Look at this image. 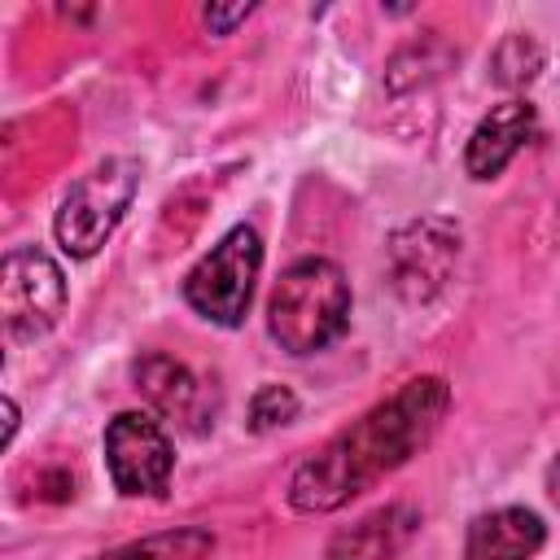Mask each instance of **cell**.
I'll list each match as a JSON object with an SVG mask.
<instances>
[{
	"instance_id": "obj_1",
	"label": "cell",
	"mask_w": 560,
	"mask_h": 560,
	"mask_svg": "<svg viewBox=\"0 0 560 560\" xmlns=\"http://www.w3.org/2000/svg\"><path fill=\"white\" fill-rule=\"evenodd\" d=\"M451 411V385L442 376H411L385 402L363 411L354 424L332 433L289 477V508L324 516L346 508L354 494L420 455Z\"/></svg>"
},
{
	"instance_id": "obj_2",
	"label": "cell",
	"mask_w": 560,
	"mask_h": 560,
	"mask_svg": "<svg viewBox=\"0 0 560 560\" xmlns=\"http://www.w3.org/2000/svg\"><path fill=\"white\" fill-rule=\"evenodd\" d=\"M350 328V280L328 258L293 262L267 298V332L289 354L328 350Z\"/></svg>"
},
{
	"instance_id": "obj_3",
	"label": "cell",
	"mask_w": 560,
	"mask_h": 560,
	"mask_svg": "<svg viewBox=\"0 0 560 560\" xmlns=\"http://www.w3.org/2000/svg\"><path fill=\"white\" fill-rule=\"evenodd\" d=\"M136 188H140V162H131V158L96 162L88 175H79L70 184V192L57 206V219H52L57 245L70 258H92L109 241L118 219L127 214Z\"/></svg>"
},
{
	"instance_id": "obj_4",
	"label": "cell",
	"mask_w": 560,
	"mask_h": 560,
	"mask_svg": "<svg viewBox=\"0 0 560 560\" xmlns=\"http://www.w3.org/2000/svg\"><path fill=\"white\" fill-rule=\"evenodd\" d=\"M262 267V236L245 223H236L219 245H210V254L184 276V302L219 324V328H236L249 311L254 298V280Z\"/></svg>"
},
{
	"instance_id": "obj_5",
	"label": "cell",
	"mask_w": 560,
	"mask_h": 560,
	"mask_svg": "<svg viewBox=\"0 0 560 560\" xmlns=\"http://www.w3.org/2000/svg\"><path fill=\"white\" fill-rule=\"evenodd\" d=\"M66 311V276L61 267L35 249L13 245L0 267V319L9 341H35L44 337Z\"/></svg>"
},
{
	"instance_id": "obj_6",
	"label": "cell",
	"mask_w": 560,
	"mask_h": 560,
	"mask_svg": "<svg viewBox=\"0 0 560 560\" xmlns=\"http://www.w3.org/2000/svg\"><path fill=\"white\" fill-rule=\"evenodd\" d=\"M389 284L402 302H433L459 262V223L424 214L389 236Z\"/></svg>"
},
{
	"instance_id": "obj_7",
	"label": "cell",
	"mask_w": 560,
	"mask_h": 560,
	"mask_svg": "<svg viewBox=\"0 0 560 560\" xmlns=\"http://www.w3.org/2000/svg\"><path fill=\"white\" fill-rule=\"evenodd\" d=\"M105 464L127 499H162L175 472V446L149 411H118L105 424Z\"/></svg>"
},
{
	"instance_id": "obj_8",
	"label": "cell",
	"mask_w": 560,
	"mask_h": 560,
	"mask_svg": "<svg viewBox=\"0 0 560 560\" xmlns=\"http://www.w3.org/2000/svg\"><path fill=\"white\" fill-rule=\"evenodd\" d=\"M136 385L140 394L166 416L175 420L179 429L188 433H206L214 424V394L206 381H197L188 372V363L162 354V350H149L140 363H136Z\"/></svg>"
},
{
	"instance_id": "obj_9",
	"label": "cell",
	"mask_w": 560,
	"mask_h": 560,
	"mask_svg": "<svg viewBox=\"0 0 560 560\" xmlns=\"http://www.w3.org/2000/svg\"><path fill=\"white\" fill-rule=\"evenodd\" d=\"M538 127V114L529 101H503L494 105L468 136V149H464V171L472 179H494L534 136Z\"/></svg>"
},
{
	"instance_id": "obj_10",
	"label": "cell",
	"mask_w": 560,
	"mask_h": 560,
	"mask_svg": "<svg viewBox=\"0 0 560 560\" xmlns=\"http://www.w3.org/2000/svg\"><path fill=\"white\" fill-rule=\"evenodd\" d=\"M547 542V525L529 508H494L472 516L464 560H529Z\"/></svg>"
},
{
	"instance_id": "obj_11",
	"label": "cell",
	"mask_w": 560,
	"mask_h": 560,
	"mask_svg": "<svg viewBox=\"0 0 560 560\" xmlns=\"http://www.w3.org/2000/svg\"><path fill=\"white\" fill-rule=\"evenodd\" d=\"M416 529H420V512L411 503H385L359 516L350 529H337L328 542V560H394Z\"/></svg>"
},
{
	"instance_id": "obj_12",
	"label": "cell",
	"mask_w": 560,
	"mask_h": 560,
	"mask_svg": "<svg viewBox=\"0 0 560 560\" xmlns=\"http://www.w3.org/2000/svg\"><path fill=\"white\" fill-rule=\"evenodd\" d=\"M210 551H214V534L206 525H184V529L136 538V542L114 547V551H105L96 560H206Z\"/></svg>"
},
{
	"instance_id": "obj_13",
	"label": "cell",
	"mask_w": 560,
	"mask_h": 560,
	"mask_svg": "<svg viewBox=\"0 0 560 560\" xmlns=\"http://www.w3.org/2000/svg\"><path fill=\"white\" fill-rule=\"evenodd\" d=\"M494 79L503 83V88H521V83H529L534 74H538V66H542V52H538V44L529 39V35H508L499 48H494Z\"/></svg>"
},
{
	"instance_id": "obj_14",
	"label": "cell",
	"mask_w": 560,
	"mask_h": 560,
	"mask_svg": "<svg viewBox=\"0 0 560 560\" xmlns=\"http://www.w3.org/2000/svg\"><path fill=\"white\" fill-rule=\"evenodd\" d=\"M289 420H298V394L289 385H276V381L258 385L254 398H249V429L254 433H271L280 424H289Z\"/></svg>"
},
{
	"instance_id": "obj_15",
	"label": "cell",
	"mask_w": 560,
	"mask_h": 560,
	"mask_svg": "<svg viewBox=\"0 0 560 560\" xmlns=\"http://www.w3.org/2000/svg\"><path fill=\"white\" fill-rule=\"evenodd\" d=\"M249 13H254V4H210L201 18H206L210 35H232V26H236V22H245Z\"/></svg>"
},
{
	"instance_id": "obj_16",
	"label": "cell",
	"mask_w": 560,
	"mask_h": 560,
	"mask_svg": "<svg viewBox=\"0 0 560 560\" xmlns=\"http://www.w3.org/2000/svg\"><path fill=\"white\" fill-rule=\"evenodd\" d=\"M547 494H551V503L560 508V455L547 464Z\"/></svg>"
},
{
	"instance_id": "obj_17",
	"label": "cell",
	"mask_w": 560,
	"mask_h": 560,
	"mask_svg": "<svg viewBox=\"0 0 560 560\" xmlns=\"http://www.w3.org/2000/svg\"><path fill=\"white\" fill-rule=\"evenodd\" d=\"M13 433H18V402L4 398V446L13 442Z\"/></svg>"
}]
</instances>
